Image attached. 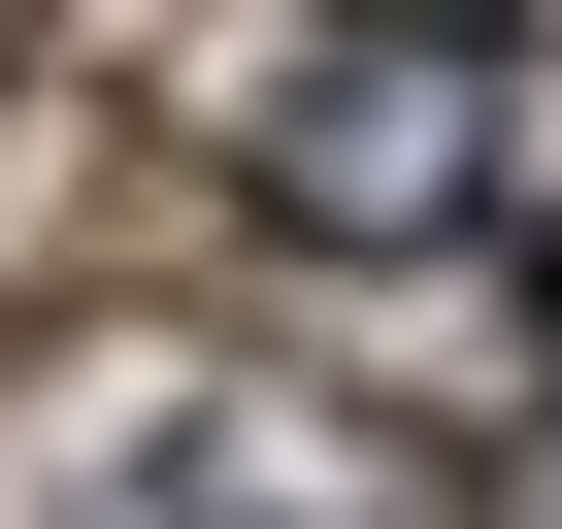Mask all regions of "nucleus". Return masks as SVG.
<instances>
[{
	"label": "nucleus",
	"instance_id": "1",
	"mask_svg": "<svg viewBox=\"0 0 562 529\" xmlns=\"http://www.w3.org/2000/svg\"><path fill=\"white\" fill-rule=\"evenodd\" d=\"M199 166L299 264H496L529 232V34L496 0H265L199 67Z\"/></svg>",
	"mask_w": 562,
	"mask_h": 529
},
{
	"label": "nucleus",
	"instance_id": "2",
	"mask_svg": "<svg viewBox=\"0 0 562 529\" xmlns=\"http://www.w3.org/2000/svg\"><path fill=\"white\" fill-rule=\"evenodd\" d=\"M0 100H67V0H0Z\"/></svg>",
	"mask_w": 562,
	"mask_h": 529
},
{
	"label": "nucleus",
	"instance_id": "3",
	"mask_svg": "<svg viewBox=\"0 0 562 529\" xmlns=\"http://www.w3.org/2000/svg\"><path fill=\"white\" fill-rule=\"evenodd\" d=\"M166 529H331V496H166Z\"/></svg>",
	"mask_w": 562,
	"mask_h": 529
}]
</instances>
